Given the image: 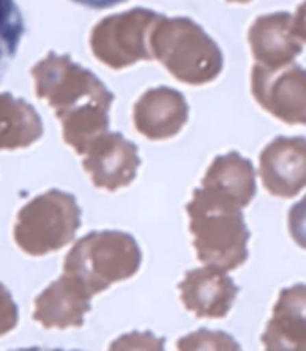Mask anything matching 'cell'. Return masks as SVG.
<instances>
[{"mask_svg": "<svg viewBox=\"0 0 306 351\" xmlns=\"http://www.w3.org/2000/svg\"><path fill=\"white\" fill-rule=\"evenodd\" d=\"M185 287L186 303L203 317H224L238 294V287L222 269L195 271Z\"/></svg>", "mask_w": 306, "mask_h": 351, "instance_id": "cell-6", "label": "cell"}, {"mask_svg": "<svg viewBox=\"0 0 306 351\" xmlns=\"http://www.w3.org/2000/svg\"><path fill=\"white\" fill-rule=\"evenodd\" d=\"M25 36V20L16 0H0V83L18 56Z\"/></svg>", "mask_w": 306, "mask_h": 351, "instance_id": "cell-8", "label": "cell"}, {"mask_svg": "<svg viewBox=\"0 0 306 351\" xmlns=\"http://www.w3.org/2000/svg\"><path fill=\"white\" fill-rule=\"evenodd\" d=\"M260 178L270 195L290 199L306 186V138L278 136L262 151Z\"/></svg>", "mask_w": 306, "mask_h": 351, "instance_id": "cell-3", "label": "cell"}, {"mask_svg": "<svg viewBox=\"0 0 306 351\" xmlns=\"http://www.w3.org/2000/svg\"><path fill=\"white\" fill-rule=\"evenodd\" d=\"M292 34L301 43H306V0L292 16Z\"/></svg>", "mask_w": 306, "mask_h": 351, "instance_id": "cell-10", "label": "cell"}, {"mask_svg": "<svg viewBox=\"0 0 306 351\" xmlns=\"http://www.w3.org/2000/svg\"><path fill=\"white\" fill-rule=\"evenodd\" d=\"M262 342L269 351H306V285L279 292Z\"/></svg>", "mask_w": 306, "mask_h": 351, "instance_id": "cell-5", "label": "cell"}, {"mask_svg": "<svg viewBox=\"0 0 306 351\" xmlns=\"http://www.w3.org/2000/svg\"><path fill=\"white\" fill-rule=\"evenodd\" d=\"M242 210L237 201L215 190L204 186L197 192L192 217L199 237L201 260L222 271H233L246 262L249 231Z\"/></svg>", "mask_w": 306, "mask_h": 351, "instance_id": "cell-1", "label": "cell"}, {"mask_svg": "<svg viewBox=\"0 0 306 351\" xmlns=\"http://www.w3.org/2000/svg\"><path fill=\"white\" fill-rule=\"evenodd\" d=\"M247 38L256 63L270 70L290 65L303 51V43L292 34V14L285 11L256 19Z\"/></svg>", "mask_w": 306, "mask_h": 351, "instance_id": "cell-4", "label": "cell"}, {"mask_svg": "<svg viewBox=\"0 0 306 351\" xmlns=\"http://www.w3.org/2000/svg\"><path fill=\"white\" fill-rule=\"evenodd\" d=\"M288 231L292 241L306 250V195L288 212Z\"/></svg>", "mask_w": 306, "mask_h": 351, "instance_id": "cell-9", "label": "cell"}, {"mask_svg": "<svg viewBox=\"0 0 306 351\" xmlns=\"http://www.w3.org/2000/svg\"><path fill=\"white\" fill-rule=\"evenodd\" d=\"M227 2H233V4H247L251 0H227Z\"/></svg>", "mask_w": 306, "mask_h": 351, "instance_id": "cell-12", "label": "cell"}, {"mask_svg": "<svg viewBox=\"0 0 306 351\" xmlns=\"http://www.w3.org/2000/svg\"><path fill=\"white\" fill-rule=\"evenodd\" d=\"M75 4L84 5V8H88V10H110V8H115L118 4H124L127 0H72Z\"/></svg>", "mask_w": 306, "mask_h": 351, "instance_id": "cell-11", "label": "cell"}, {"mask_svg": "<svg viewBox=\"0 0 306 351\" xmlns=\"http://www.w3.org/2000/svg\"><path fill=\"white\" fill-rule=\"evenodd\" d=\"M204 186L237 201L242 208H246L256 195L253 163L238 153L218 156L204 178Z\"/></svg>", "mask_w": 306, "mask_h": 351, "instance_id": "cell-7", "label": "cell"}, {"mask_svg": "<svg viewBox=\"0 0 306 351\" xmlns=\"http://www.w3.org/2000/svg\"><path fill=\"white\" fill-rule=\"evenodd\" d=\"M256 102L285 124H306V69L287 65L270 70L256 63L251 75Z\"/></svg>", "mask_w": 306, "mask_h": 351, "instance_id": "cell-2", "label": "cell"}]
</instances>
